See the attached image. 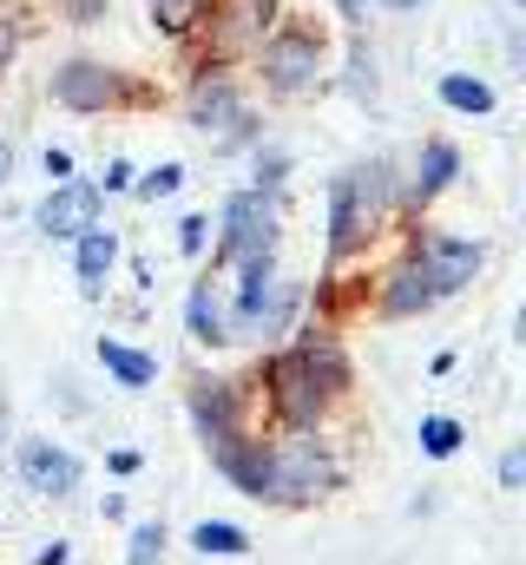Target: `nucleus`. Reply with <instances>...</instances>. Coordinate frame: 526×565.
Here are the masks:
<instances>
[{"label":"nucleus","instance_id":"f257e3e1","mask_svg":"<svg viewBox=\"0 0 526 565\" xmlns=\"http://www.w3.org/2000/svg\"><path fill=\"white\" fill-rule=\"evenodd\" d=\"M389 211H394V178H389L382 158L336 171V178H329V257L343 264V257L369 250V244L382 237Z\"/></svg>","mask_w":526,"mask_h":565},{"label":"nucleus","instance_id":"f03ea898","mask_svg":"<svg viewBox=\"0 0 526 565\" xmlns=\"http://www.w3.org/2000/svg\"><path fill=\"white\" fill-rule=\"evenodd\" d=\"M263 454H270V493H263V507H309V500H323V493L343 487V467L329 460V447L316 434L263 440Z\"/></svg>","mask_w":526,"mask_h":565},{"label":"nucleus","instance_id":"7ed1b4c3","mask_svg":"<svg viewBox=\"0 0 526 565\" xmlns=\"http://www.w3.org/2000/svg\"><path fill=\"white\" fill-rule=\"evenodd\" d=\"M257 73L276 99L316 93V79H323V33L303 26V20H276L257 46Z\"/></svg>","mask_w":526,"mask_h":565},{"label":"nucleus","instance_id":"20e7f679","mask_svg":"<svg viewBox=\"0 0 526 565\" xmlns=\"http://www.w3.org/2000/svg\"><path fill=\"white\" fill-rule=\"evenodd\" d=\"M263 408L283 422V434H316V427L329 422V395H323V382L303 369V355L296 349H276L270 362H263Z\"/></svg>","mask_w":526,"mask_h":565},{"label":"nucleus","instance_id":"39448f33","mask_svg":"<svg viewBox=\"0 0 526 565\" xmlns=\"http://www.w3.org/2000/svg\"><path fill=\"white\" fill-rule=\"evenodd\" d=\"M46 93H53V106H66V113H126V106H145L151 93L126 79L119 66H106V60H66L53 79H46Z\"/></svg>","mask_w":526,"mask_h":565},{"label":"nucleus","instance_id":"423d86ee","mask_svg":"<svg viewBox=\"0 0 526 565\" xmlns=\"http://www.w3.org/2000/svg\"><path fill=\"white\" fill-rule=\"evenodd\" d=\"M276 198L257 191V184H244V191H231L224 198V237H218V264H231V270H244V264H270L276 257Z\"/></svg>","mask_w":526,"mask_h":565},{"label":"nucleus","instance_id":"0eeeda50","mask_svg":"<svg viewBox=\"0 0 526 565\" xmlns=\"http://www.w3.org/2000/svg\"><path fill=\"white\" fill-rule=\"evenodd\" d=\"M276 26V0H211L204 7V66H231L244 53H257L263 33Z\"/></svg>","mask_w":526,"mask_h":565},{"label":"nucleus","instance_id":"6e6552de","mask_svg":"<svg viewBox=\"0 0 526 565\" xmlns=\"http://www.w3.org/2000/svg\"><path fill=\"white\" fill-rule=\"evenodd\" d=\"M185 119H191L198 132H218L224 145L244 139L251 106H244V86L231 79V66H198V79H191V93H185Z\"/></svg>","mask_w":526,"mask_h":565},{"label":"nucleus","instance_id":"1a4fd4ad","mask_svg":"<svg viewBox=\"0 0 526 565\" xmlns=\"http://www.w3.org/2000/svg\"><path fill=\"white\" fill-rule=\"evenodd\" d=\"M408 264L434 282V296H454V289H467V282L481 277L487 250L467 244V237H441V231L421 224V231H408Z\"/></svg>","mask_w":526,"mask_h":565},{"label":"nucleus","instance_id":"9d476101","mask_svg":"<svg viewBox=\"0 0 526 565\" xmlns=\"http://www.w3.org/2000/svg\"><path fill=\"white\" fill-rule=\"evenodd\" d=\"M185 408H191V427H198V440H204V447H224V440L251 434V427H244V382H224V375H191Z\"/></svg>","mask_w":526,"mask_h":565},{"label":"nucleus","instance_id":"9b49d317","mask_svg":"<svg viewBox=\"0 0 526 565\" xmlns=\"http://www.w3.org/2000/svg\"><path fill=\"white\" fill-rule=\"evenodd\" d=\"M99 184L93 178H66V184H53L46 198H40V211H33V224H40V237H53V244H73V237H86L93 224H99Z\"/></svg>","mask_w":526,"mask_h":565},{"label":"nucleus","instance_id":"f8f14e48","mask_svg":"<svg viewBox=\"0 0 526 565\" xmlns=\"http://www.w3.org/2000/svg\"><path fill=\"white\" fill-rule=\"evenodd\" d=\"M13 467H20L27 493H40V500L80 493V454H66L60 440H20V447H13Z\"/></svg>","mask_w":526,"mask_h":565},{"label":"nucleus","instance_id":"ddd939ff","mask_svg":"<svg viewBox=\"0 0 526 565\" xmlns=\"http://www.w3.org/2000/svg\"><path fill=\"white\" fill-rule=\"evenodd\" d=\"M290 349L303 355V369L323 382V395H329V402H336V395H349V382H356V375H349V355H343L336 329H323V322H303Z\"/></svg>","mask_w":526,"mask_h":565},{"label":"nucleus","instance_id":"4468645a","mask_svg":"<svg viewBox=\"0 0 526 565\" xmlns=\"http://www.w3.org/2000/svg\"><path fill=\"white\" fill-rule=\"evenodd\" d=\"M441 296H434V282L421 277L408 257L394 264V270H382L376 277V316H389V322H408V316H428Z\"/></svg>","mask_w":526,"mask_h":565},{"label":"nucleus","instance_id":"2eb2a0df","mask_svg":"<svg viewBox=\"0 0 526 565\" xmlns=\"http://www.w3.org/2000/svg\"><path fill=\"white\" fill-rule=\"evenodd\" d=\"M211 460H218V473H224L238 493H251V500H263V493H270V454H263V440L238 434V440L211 447Z\"/></svg>","mask_w":526,"mask_h":565},{"label":"nucleus","instance_id":"dca6fc26","mask_svg":"<svg viewBox=\"0 0 526 565\" xmlns=\"http://www.w3.org/2000/svg\"><path fill=\"white\" fill-rule=\"evenodd\" d=\"M454 171H461V151H454L448 139L421 145V158H414V184H408V211H428V204L454 184Z\"/></svg>","mask_w":526,"mask_h":565},{"label":"nucleus","instance_id":"f3484780","mask_svg":"<svg viewBox=\"0 0 526 565\" xmlns=\"http://www.w3.org/2000/svg\"><path fill=\"white\" fill-rule=\"evenodd\" d=\"M73 244H80V257H73V264H80V296L99 302V296H106V277H113V264H119V237H113L106 224H93V231L73 237Z\"/></svg>","mask_w":526,"mask_h":565},{"label":"nucleus","instance_id":"a211bd4d","mask_svg":"<svg viewBox=\"0 0 526 565\" xmlns=\"http://www.w3.org/2000/svg\"><path fill=\"white\" fill-rule=\"evenodd\" d=\"M99 362H106V375H119L126 388H151V382H158V362H151L145 349H132V342H113V335H99Z\"/></svg>","mask_w":526,"mask_h":565},{"label":"nucleus","instance_id":"6ab92c4d","mask_svg":"<svg viewBox=\"0 0 526 565\" xmlns=\"http://www.w3.org/2000/svg\"><path fill=\"white\" fill-rule=\"evenodd\" d=\"M185 316H191V342H204V349H218V342H224V302H218L211 277L191 282V302H185Z\"/></svg>","mask_w":526,"mask_h":565},{"label":"nucleus","instance_id":"aec40b11","mask_svg":"<svg viewBox=\"0 0 526 565\" xmlns=\"http://www.w3.org/2000/svg\"><path fill=\"white\" fill-rule=\"evenodd\" d=\"M191 546H198L204 559H238V553H251V533L231 526V520H198V526H191Z\"/></svg>","mask_w":526,"mask_h":565},{"label":"nucleus","instance_id":"412c9836","mask_svg":"<svg viewBox=\"0 0 526 565\" xmlns=\"http://www.w3.org/2000/svg\"><path fill=\"white\" fill-rule=\"evenodd\" d=\"M441 106L481 119V113H494V86H487V79H467V73H448V79H441Z\"/></svg>","mask_w":526,"mask_h":565},{"label":"nucleus","instance_id":"4be33fe9","mask_svg":"<svg viewBox=\"0 0 526 565\" xmlns=\"http://www.w3.org/2000/svg\"><path fill=\"white\" fill-rule=\"evenodd\" d=\"M204 7H211V0H151V26H158L165 40H191V33L204 26Z\"/></svg>","mask_w":526,"mask_h":565},{"label":"nucleus","instance_id":"5701e85b","mask_svg":"<svg viewBox=\"0 0 526 565\" xmlns=\"http://www.w3.org/2000/svg\"><path fill=\"white\" fill-rule=\"evenodd\" d=\"M461 440H467V427L454 422V415H428V422H421V454H428V460H454Z\"/></svg>","mask_w":526,"mask_h":565},{"label":"nucleus","instance_id":"b1692460","mask_svg":"<svg viewBox=\"0 0 526 565\" xmlns=\"http://www.w3.org/2000/svg\"><path fill=\"white\" fill-rule=\"evenodd\" d=\"M158 553H165V520H145V526H132L126 565H158Z\"/></svg>","mask_w":526,"mask_h":565},{"label":"nucleus","instance_id":"393cba45","mask_svg":"<svg viewBox=\"0 0 526 565\" xmlns=\"http://www.w3.org/2000/svg\"><path fill=\"white\" fill-rule=\"evenodd\" d=\"M178 184H185V164H178V158H171V164H158V171H145V178H132V191H138L145 204H158V198H171Z\"/></svg>","mask_w":526,"mask_h":565},{"label":"nucleus","instance_id":"a878e982","mask_svg":"<svg viewBox=\"0 0 526 565\" xmlns=\"http://www.w3.org/2000/svg\"><path fill=\"white\" fill-rule=\"evenodd\" d=\"M349 93H356V99H369V93H376V60H369L362 33H349Z\"/></svg>","mask_w":526,"mask_h":565},{"label":"nucleus","instance_id":"bb28decb","mask_svg":"<svg viewBox=\"0 0 526 565\" xmlns=\"http://www.w3.org/2000/svg\"><path fill=\"white\" fill-rule=\"evenodd\" d=\"M204 244H211V217H185L178 224V250L185 257H204Z\"/></svg>","mask_w":526,"mask_h":565},{"label":"nucleus","instance_id":"cd10ccee","mask_svg":"<svg viewBox=\"0 0 526 565\" xmlns=\"http://www.w3.org/2000/svg\"><path fill=\"white\" fill-rule=\"evenodd\" d=\"M13 53H20V13H0V73L13 66Z\"/></svg>","mask_w":526,"mask_h":565},{"label":"nucleus","instance_id":"c85d7f7f","mask_svg":"<svg viewBox=\"0 0 526 565\" xmlns=\"http://www.w3.org/2000/svg\"><path fill=\"white\" fill-rule=\"evenodd\" d=\"M99 191H132V158H106V171H99Z\"/></svg>","mask_w":526,"mask_h":565},{"label":"nucleus","instance_id":"c756f323","mask_svg":"<svg viewBox=\"0 0 526 565\" xmlns=\"http://www.w3.org/2000/svg\"><path fill=\"white\" fill-rule=\"evenodd\" d=\"M526 480V447H507L501 454V487H520Z\"/></svg>","mask_w":526,"mask_h":565},{"label":"nucleus","instance_id":"7c9ffc66","mask_svg":"<svg viewBox=\"0 0 526 565\" xmlns=\"http://www.w3.org/2000/svg\"><path fill=\"white\" fill-rule=\"evenodd\" d=\"M40 164H46V178H53V184H66V178H73V151H60V145H46V158H40Z\"/></svg>","mask_w":526,"mask_h":565},{"label":"nucleus","instance_id":"2f4dec72","mask_svg":"<svg viewBox=\"0 0 526 565\" xmlns=\"http://www.w3.org/2000/svg\"><path fill=\"white\" fill-rule=\"evenodd\" d=\"M73 559V546H66V540H53V546H40V553H33V565H66Z\"/></svg>","mask_w":526,"mask_h":565},{"label":"nucleus","instance_id":"473e14b6","mask_svg":"<svg viewBox=\"0 0 526 565\" xmlns=\"http://www.w3.org/2000/svg\"><path fill=\"white\" fill-rule=\"evenodd\" d=\"M106 467H113V473H138V454H132V447H113Z\"/></svg>","mask_w":526,"mask_h":565},{"label":"nucleus","instance_id":"72a5a7b5","mask_svg":"<svg viewBox=\"0 0 526 565\" xmlns=\"http://www.w3.org/2000/svg\"><path fill=\"white\" fill-rule=\"evenodd\" d=\"M13 440V408H7V388H0V447Z\"/></svg>","mask_w":526,"mask_h":565},{"label":"nucleus","instance_id":"f704fd0d","mask_svg":"<svg viewBox=\"0 0 526 565\" xmlns=\"http://www.w3.org/2000/svg\"><path fill=\"white\" fill-rule=\"evenodd\" d=\"M336 13H343V20L356 26V20H362V0H336Z\"/></svg>","mask_w":526,"mask_h":565},{"label":"nucleus","instance_id":"c9c22d12","mask_svg":"<svg viewBox=\"0 0 526 565\" xmlns=\"http://www.w3.org/2000/svg\"><path fill=\"white\" fill-rule=\"evenodd\" d=\"M7 178H13V145L0 139V184H7Z\"/></svg>","mask_w":526,"mask_h":565},{"label":"nucleus","instance_id":"e433bc0d","mask_svg":"<svg viewBox=\"0 0 526 565\" xmlns=\"http://www.w3.org/2000/svg\"><path fill=\"white\" fill-rule=\"evenodd\" d=\"M382 7H421V0H382Z\"/></svg>","mask_w":526,"mask_h":565}]
</instances>
